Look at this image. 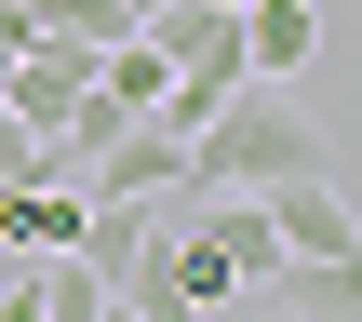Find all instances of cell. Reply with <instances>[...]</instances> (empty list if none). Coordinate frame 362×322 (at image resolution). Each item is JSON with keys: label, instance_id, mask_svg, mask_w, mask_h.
Wrapping results in <instances>:
<instances>
[{"label": "cell", "instance_id": "obj_7", "mask_svg": "<svg viewBox=\"0 0 362 322\" xmlns=\"http://www.w3.org/2000/svg\"><path fill=\"white\" fill-rule=\"evenodd\" d=\"M27 296H40V322H107V282H94L81 242L67 255H27Z\"/></svg>", "mask_w": 362, "mask_h": 322}, {"label": "cell", "instance_id": "obj_8", "mask_svg": "<svg viewBox=\"0 0 362 322\" xmlns=\"http://www.w3.org/2000/svg\"><path fill=\"white\" fill-rule=\"evenodd\" d=\"M94 81H107V94H121V108H161V81H175V54H161V40H148V27H121V40H107V54H94Z\"/></svg>", "mask_w": 362, "mask_h": 322}, {"label": "cell", "instance_id": "obj_13", "mask_svg": "<svg viewBox=\"0 0 362 322\" xmlns=\"http://www.w3.org/2000/svg\"><path fill=\"white\" fill-rule=\"evenodd\" d=\"M107 322H148V309H121V296H107Z\"/></svg>", "mask_w": 362, "mask_h": 322}, {"label": "cell", "instance_id": "obj_5", "mask_svg": "<svg viewBox=\"0 0 362 322\" xmlns=\"http://www.w3.org/2000/svg\"><path fill=\"white\" fill-rule=\"evenodd\" d=\"M228 27H242V81H296V67L322 54V13H309V0H242Z\"/></svg>", "mask_w": 362, "mask_h": 322}, {"label": "cell", "instance_id": "obj_9", "mask_svg": "<svg viewBox=\"0 0 362 322\" xmlns=\"http://www.w3.org/2000/svg\"><path fill=\"white\" fill-rule=\"evenodd\" d=\"M27 13H40V27H67V40H94V54L134 27V0H27Z\"/></svg>", "mask_w": 362, "mask_h": 322}, {"label": "cell", "instance_id": "obj_12", "mask_svg": "<svg viewBox=\"0 0 362 322\" xmlns=\"http://www.w3.org/2000/svg\"><path fill=\"white\" fill-rule=\"evenodd\" d=\"M242 309H255V322H296V309H282V296H242Z\"/></svg>", "mask_w": 362, "mask_h": 322}, {"label": "cell", "instance_id": "obj_14", "mask_svg": "<svg viewBox=\"0 0 362 322\" xmlns=\"http://www.w3.org/2000/svg\"><path fill=\"white\" fill-rule=\"evenodd\" d=\"M215 13H242V0H215Z\"/></svg>", "mask_w": 362, "mask_h": 322}, {"label": "cell", "instance_id": "obj_4", "mask_svg": "<svg viewBox=\"0 0 362 322\" xmlns=\"http://www.w3.org/2000/svg\"><path fill=\"white\" fill-rule=\"evenodd\" d=\"M255 202H269L282 255H362V215L336 202V175H282V188H255Z\"/></svg>", "mask_w": 362, "mask_h": 322}, {"label": "cell", "instance_id": "obj_3", "mask_svg": "<svg viewBox=\"0 0 362 322\" xmlns=\"http://www.w3.org/2000/svg\"><path fill=\"white\" fill-rule=\"evenodd\" d=\"M81 188H94V202H175V188H188V134H175L161 108H134V121L81 161Z\"/></svg>", "mask_w": 362, "mask_h": 322}, {"label": "cell", "instance_id": "obj_11", "mask_svg": "<svg viewBox=\"0 0 362 322\" xmlns=\"http://www.w3.org/2000/svg\"><path fill=\"white\" fill-rule=\"evenodd\" d=\"M0 322H40V296H27V269H13V282H0Z\"/></svg>", "mask_w": 362, "mask_h": 322}, {"label": "cell", "instance_id": "obj_1", "mask_svg": "<svg viewBox=\"0 0 362 322\" xmlns=\"http://www.w3.org/2000/svg\"><path fill=\"white\" fill-rule=\"evenodd\" d=\"M322 161H336V148H322V121H309L282 81H242V94L188 134V188H242V202L282 188V175H322Z\"/></svg>", "mask_w": 362, "mask_h": 322}, {"label": "cell", "instance_id": "obj_10", "mask_svg": "<svg viewBox=\"0 0 362 322\" xmlns=\"http://www.w3.org/2000/svg\"><path fill=\"white\" fill-rule=\"evenodd\" d=\"M27 40H40V13H27V0H0V67H13Z\"/></svg>", "mask_w": 362, "mask_h": 322}, {"label": "cell", "instance_id": "obj_2", "mask_svg": "<svg viewBox=\"0 0 362 322\" xmlns=\"http://www.w3.org/2000/svg\"><path fill=\"white\" fill-rule=\"evenodd\" d=\"M215 215L202 229H175V282H188V309H242V296H269L282 282V229H269V202H242V188H202Z\"/></svg>", "mask_w": 362, "mask_h": 322}, {"label": "cell", "instance_id": "obj_6", "mask_svg": "<svg viewBox=\"0 0 362 322\" xmlns=\"http://www.w3.org/2000/svg\"><path fill=\"white\" fill-rule=\"evenodd\" d=\"M296 322H362V255H282V282H269Z\"/></svg>", "mask_w": 362, "mask_h": 322}]
</instances>
